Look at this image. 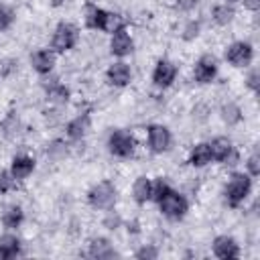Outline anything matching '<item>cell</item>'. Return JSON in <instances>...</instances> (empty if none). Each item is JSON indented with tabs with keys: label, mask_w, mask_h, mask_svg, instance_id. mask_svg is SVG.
I'll return each mask as SVG.
<instances>
[{
	"label": "cell",
	"mask_w": 260,
	"mask_h": 260,
	"mask_svg": "<svg viewBox=\"0 0 260 260\" xmlns=\"http://www.w3.org/2000/svg\"><path fill=\"white\" fill-rule=\"evenodd\" d=\"M250 191H252V177L248 173H234L223 187V199L228 207L236 209L248 199Z\"/></svg>",
	"instance_id": "6da1fadb"
},
{
	"label": "cell",
	"mask_w": 260,
	"mask_h": 260,
	"mask_svg": "<svg viewBox=\"0 0 260 260\" xmlns=\"http://www.w3.org/2000/svg\"><path fill=\"white\" fill-rule=\"evenodd\" d=\"M87 203L93 207V209H100V211H110L114 205H116V199H118V189L112 181L104 179L95 185L89 187L87 191Z\"/></svg>",
	"instance_id": "7a4b0ae2"
},
{
	"label": "cell",
	"mask_w": 260,
	"mask_h": 260,
	"mask_svg": "<svg viewBox=\"0 0 260 260\" xmlns=\"http://www.w3.org/2000/svg\"><path fill=\"white\" fill-rule=\"evenodd\" d=\"M158 211L165 215V217H169V219H173V221H179V219H183L185 217V213L189 211V201L185 199V195H181L177 189H169L158 201Z\"/></svg>",
	"instance_id": "3957f363"
},
{
	"label": "cell",
	"mask_w": 260,
	"mask_h": 260,
	"mask_svg": "<svg viewBox=\"0 0 260 260\" xmlns=\"http://www.w3.org/2000/svg\"><path fill=\"white\" fill-rule=\"evenodd\" d=\"M79 41V28L73 24V22H67V20H61L55 30H53V37H51V49L55 53H67L71 49H75Z\"/></svg>",
	"instance_id": "277c9868"
},
{
	"label": "cell",
	"mask_w": 260,
	"mask_h": 260,
	"mask_svg": "<svg viewBox=\"0 0 260 260\" xmlns=\"http://www.w3.org/2000/svg\"><path fill=\"white\" fill-rule=\"evenodd\" d=\"M108 150H110V154H114L118 158H128L136 150V140L128 130L116 128L108 136Z\"/></svg>",
	"instance_id": "5b68a950"
},
{
	"label": "cell",
	"mask_w": 260,
	"mask_h": 260,
	"mask_svg": "<svg viewBox=\"0 0 260 260\" xmlns=\"http://www.w3.org/2000/svg\"><path fill=\"white\" fill-rule=\"evenodd\" d=\"M223 59L232 65V67H248L254 59V47L248 41H234L225 47L223 51Z\"/></svg>",
	"instance_id": "8992f818"
},
{
	"label": "cell",
	"mask_w": 260,
	"mask_h": 260,
	"mask_svg": "<svg viewBox=\"0 0 260 260\" xmlns=\"http://www.w3.org/2000/svg\"><path fill=\"white\" fill-rule=\"evenodd\" d=\"M146 142H148V148L150 152L154 154H162L171 148L173 144V134L171 130L165 126V124H150L146 128Z\"/></svg>",
	"instance_id": "52a82bcc"
},
{
	"label": "cell",
	"mask_w": 260,
	"mask_h": 260,
	"mask_svg": "<svg viewBox=\"0 0 260 260\" xmlns=\"http://www.w3.org/2000/svg\"><path fill=\"white\" fill-rule=\"evenodd\" d=\"M177 73H179V67H177L171 59H158L156 65H154V69H152L150 79H152V83H154L156 87L167 89V87H171V85L175 83Z\"/></svg>",
	"instance_id": "ba28073f"
},
{
	"label": "cell",
	"mask_w": 260,
	"mask_h": 260,
	"mask_svg": "<svg viewBox=\"0 0 260 260\" xmlns=\"http://www.w3.org/2000/svg\"><path fill=\"white\" fill-rule=\"evenodd\" d=\"M215 77H217V59L213 55H209V53L201 55L193 65V79L197 83H201V85H207Z\"/></svg>",
	"instance_id": "9c48e42d"
},
{
	"label": "cell",
	"mask_w": 260,
	"mask_h": 260,
	"mask_svg": "<svg viewBox=\"0 0 260 260\" xmlns=\"http://www.w3.org/2000/svg\"><path fill=\"white\" fill-rule=\"evenodd\" d=\"M132 51H134V39L130 37L128 28L124 24V26H120V28H116L112 32V37H110V53L114 57H118V59H124Z\"/></svg>",
	"instance_id": "30bf717a"
},
{
	"label": "cell",
	"mask_w": 260,
	"mask_h": 260,
	"mask_svg": "<svg viewBox=\"0 0 260 260\" xmlns=\"http://www.w3.org/2000/svg\"><path fill=\"white\" fill-rule=\"evenodd\" d=\"M209 148H211L213 160H217L221 165H234V160L238 158L236 146H234V142L228 136H215L209 142Z\"/></svg>",
	"instance_id": "8fae6325"
},
{
	"label": "cell",
	"mask_w": 260,
	"mask_h": 260,
	"mask_svg": "<svg viewBox=\"0 0 260 260\" xmlns=\"http://www.w3.org/2000/svg\"><path fill=\"white\" fill-rule=\"evenodd\" d=\"M108 18H110V10H106V8H102V6L93 4V2H87L83 6V20H85V26L87 28L106 32Z\"/></svg>",
	"instance_id": "7c38bea8"
},
{
	"label": "cell",
	"mask_w": 260,
	"mask_h": 260,
	"mask_svg": "<svg viewBox=\"0 0 260 260\" xmlns=\"http://www.w3.org/2000/svg\"><path fill=\"white\" fill-rule=\"evenodd\" d=\"M106 79L110 85L114 87H126L132 81V69L126 61H114L108 69H106Z\"/></svg>",
	"instance_id": "4fadbf2b"
},
{
	"label": "cell",
	"mask_w": 260,
	"mask_h": 260,
	"mask_svg": "<svg viewBox=\"0 0 260 260\" xmlns=\"http://www.w3.org/2000/svg\"><path fill=\"white\" fill-rule=\"evenodd\" d=\"M55 59L57 53L53 49H37L30 55V65L39 75H49L55 69Z\"/></svg>",
	"instance_id": "5bb4252c"
},
{
	"label": "cell",
	"mask_w": 260,
	"mask_h": 260,
	"mask_svg": "<svg viewBox=\"0 0 260 260\" xmlns=\"http://www.w3.org/2000/svg\"><path fill=\"white\" fill-rule=\"evenodd\" d=\"M35 167H37V162H35L32 156H28V154H14L12 160H10V169L8 171L14 177V181H24V179H28L32 175Z\"/></svg>",
	"instance_id": "9a60e30c"
},
{
	"label": "cell",
	"mask_w": 260,
	"mask_h": 260,
	"mask_svg": "<svg viewBox=\"0 0 260 260\" xmlns=\"http://www.w3.org/2000/svg\"><path fill=\"white\" fill-rule=\"evenodd\" d=\"M211 250H213V256L221 260H232L240 256V246L232 236H217L211 244Z\"/></svg>",
	"instance_id": "2e32d148"
},
{
	"label": "cell",
	"mask_w": 260,
	"mask_h": 260,
	"mask_svg": "<svg viewBox=\"0 0 260 260\" xmlns=\"http://www.w3.org/2000/svg\"><path fill=\"white\" fill-rule=\"evenodd\" d=\"M211 160H213V156H211L209 142H197V144L191 146L189 156H187V162H189L191 167H195V169H203V167H207Z\"/></svg>",
	"instance_id": "e0dca14e"
},
{
	"label": "cell",
	"mask_w": 260,
	"mask_h": 260,
	"mask_svg": "<svg viewBox=\"0 0 260 260\" xmlns=\"http://www.w3.org/2000/svg\"><path fill=\"white\" fill-rule=\"evenodd\" d=\"M89 114L85 112V114H77L75 118H71L69 122H67V126H65V134H67V138L69 140H81L85 134H87V130H89Z\"/></svg>",
	"instance_id": "ac0fdd59"
},
{
	"label": "cell",
	"mask_w": 260,
	"mask_h": 260,
	"mask_svg": "<svg viewBox=\"0 0 260 260\" xmlns=\"http://www.w3.org/2000/svg\"><path fill=\"white\" fill-rule=\"evenodd\" d=\"M22 252V242L14 234H2L0 236V260H10L16 258Z\"/></svg>",
	"instance_id": "d6986e66"
},
{
	"label": "cell",
	"mask_w": 260,
	"mask_h": 260,
	"mask_svg": "<svg viewBox=\"0 0 260 260\" xmlns=\"http://www.w3.org/2000/svg\"><path fill=\"white\" fill-rule=\"evenodd\" d=\"M87 256L91 258H114L118 252L114 250L112 242L108 238H91L87 244Z\"/></svg>",
	"instance_id": "ffe728a7"
},
{
	"label": "cell",
	"mask_w": 260,
	"mask_h": 260,
	"mask_svg": "<svg viewBox=\"0 0 260 260\" xmlns=\"http://www.w3.org/2000/svg\"><path fill=\"white\" fill-rule=\"evenodd\" d=\"M152 195V179H148L146 175L136 177V181L132 183V197L138 205H144L146 201H150Z\"/></svg>",
	"instance_id": "44dd1931"
},
{
	"label": "cell",
	"mask_w": 260,
	"mask_h": 260,
	"mask_svg": "<svg viewBox=\"0 0 260 260\" xmlns=\"http://www.w3.org/2000/svg\"><path fill=\"white\" fill-rule=\"evenodd\" d=\"M22 221H24V211L20 205H8L0 215V223L6 230H16Z\"/></svg>",
	"instance_id": "7402d4cb"
},
{
	"label": "cell",
	"mask_w": 260,
	"mask_h": 260,
	"mask_svg": "<svg viewBox=\"0 0 260 260\" xmlns=\"http://www.w3.org/2000/svg\"><path fill=\"white\" fill-rule=\"evenodd\" d=\"M234 16H236V10H234V6L228 4V2H219V4H215V6L211 8V20H213L217 26H228V24L234 20Z\"/></svg>",
	"instance_id": "603a6c76"
},
{
	"label": "cell",
	"mask_w": 260,
	"mask_h": 260,
	"mask_svg": "<svg viewBox=\"0 0 260 260\" xmlns=\"http://www.w3.org/2000/svg\"><path fill=\"white\" fill-rule=\"evenodd\" d=\"M219 116H221V120L228 124V126H236V124H240L242 122V108L238 106V104H234V102H228V104H223L221 106V110H219Z\"/></svg>",
	"instance_id": "cb8c5ba5"
},
{
	"label": "cell",
	"mask_w": 260,
	"mask_h": 260,
	"mask_svg": "<svg viewBox=\"0 0 260 260\" xmlns=\"http://www.w3.org/2000/svg\"><path fill=\"white\" fill-rule=\"evenodd\" d=\"M14 20H16L14 10L10 6H6V4H0V32L8 30L14 24Z\"/></svg>",
	"instance_id": "d4e9b609"
},
{
	"label": "cell",
	"mask_w": 260,
	"mask_h": 260,
	"mask_svg": "<svg viewBox=\"0 0 260 260\" xmlns=\"http://www.w3.org/2000/svg\"><path fill=\"white\" fill-rule=\"evenodd\" d=\"M169 189H171L169 181H167V179H162V177H156V179L152 181V195H150V199H152V201H158V199H160Z\"/></svg>",
	"instance_id": "484cf974"
},
{
	"label": "cell",
	"mask_w": 260,
	"mask_h": 260,
	"mask_svg": "<svg viewBox=\"0 0 260 260\" xmlns=\"http://www.w3.org/2000/svg\"><path fill=\"white\" fill-rule=\"evenodd\" d=\"M246 87H248L252 93H258V89H260V71H258L256 67H252V69L248 71V75H246Z\"/></svg>",
	"instance_id": "4316f807"
},
{
	"label": "cell",
	"mask_w": 260,
	"mask_h": 260,
	"mask_svg": "<svg viewBox=\"0 0 260 260\" xmlns=\"http://www.w3.org/2000/svg\"><path fill=\"white\" fill-rule=\"evenodd\" d=\"M246 173H248L252 179H256V177L260 175V156H258V152H252V154L248 156V160H246Z\"/></svg>",
	"instance_id": "83f0119b"
},
{
	"label": "cell",
	"mask_w": 260,
	"mask_h": 260,
	"mask_svg": "<svg viewBox=\"0 0 260 260\" xmlns=\"http://www.w3.org/2000/svg\"><path fill=\"white\" fill-rule=\"evenodd\" d=\"M49 95L55 100V102H67L69 100V89L61 83H55L49 87Z\"/></svg>",
	"instance_id": "f1b7e54d"
},
{
	"label": "cell",
	"mask_w": 260,
	"mask_h": 260,
	"mask_svg": "<svg viewBox=\"0 0 260 260\" xmlns=\"http://www.w3.org/2000/svg\"><path fill=\"white\" fill-rule=\"evenodd\" d=\"M14 177L10 175V171H0V195L8 193L12 187H14Z\"/></svg>",
	"instance_id": "f546056e"
},
{
	"label": "cell",
	"mask_w": 260,
	"mask_h": 260,
	"mask_svg": "<svg viewBox=\"0 0 260 260\" xmlns=\"http://www.w3.org/2000/svg\"><path fill=\"white\" fill-rule=\"evenodd\" d=\"M134 256H136L138 260H148V258H156V256H158V250H156L154 246H142V248H138V250L134 252Z\"/></svg>",
	"instance_id": "4dcf8cb0"
},
{
	"label": "cell",
	"mask_w": 260,
	"mask_h": 260,
	"mask_svg": "<svg viewBox=\"0 0 260 260\" xmlns=\"http://www.w3.org/2000/svg\"><path fill=\"white\" fill-rule=\"evenodd\" d=\"M197 35H199V22L191 20V22L183 28V39H185V41H191V39H195Z\"/></svg>",
	"instance_id": "1f68e13d"
},
{
	"label": "cell",
	"mask_w": 260,
	"mask_h": 260,
	"mask_svg": "<svg viewBox=\"0 0 260 260\" xmlns=\"http://www.w3.org/2000/svg\"><path fill=\"white\" fill-rule=\"evenodd\" d=\"M197 4H199V0H177V8H179V10H183V12L193 10Z\"/></svg>",
	"instance_id": "d6a6232c"
},
{
	"label": "cell",
	"mask_w": 260,
	"mask_h": 260,
	"mask_svg": "<svg viewBox=\"0 0 260 260\" xmlns=\"http://www.w3.org/2000/svg\"><path fill=\"white\" fill-rule=\"evenodd\" d=\"M118 223H120V217H118V215H112V211H110V215L104 219V225H106V228H110V230H116V228H118Z\"/></svg>",
	"instance_id": "836d02e7"
},
{
	"label": "cell",
	"mask_w": 260,
	"mask_h": 260,
	"mask_svg": "<svg viewBox=\"0 0 260 260\" xmlns=\"http://www.w3.org/2000/svg\"><path fill=\"white\" fill-rule=\"evenodd\" d=\"M244 2V8L250 10V12H258L260 10V0H242Z\"/></svg>",
	"instance_id": "e575fe53"
},
{
	"label": "cell",
	"mask_w": 260,
	"mask_h": 260,
	"mask_svg": "<svg viewBox=\"0 0 260 260\" xmlns=\"http://www.w3.org/2000/svg\"><path fill=\"white\" fill-rule=\"evenodd\" d=\"M223 2H228V4H234V2H236V0H223Z\"/></svg>",
	"instance_id": "d590c367"
}]
</instances>
